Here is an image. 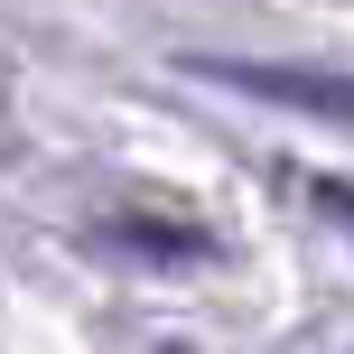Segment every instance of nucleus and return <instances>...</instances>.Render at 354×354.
I'll return each instance as SVG.
<instances>
[{"label": "nucleus", "mask_w": 354, "mask_h": 354, "mask_svg": "<svg viewBox=\"0 0 354 354\" xmlns=\"http://www.w3.org/2000/svg\"><path fill=\"white\" fill-rule=\"evenodd\" d=\"M233 84H252V93H280V103H308V112H326V122H345V84L336 75H280V66H224Z\"/></svg>", "instance_id": "1"}]
</instances>
